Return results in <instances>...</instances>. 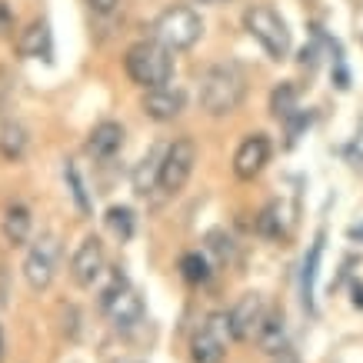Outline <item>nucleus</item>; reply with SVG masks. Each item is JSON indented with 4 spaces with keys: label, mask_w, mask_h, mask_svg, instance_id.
Segmentation results:
<instances>
[{
    "label": "nucleus",
    "mask_w": 363,
    "mask_h": 363,
    "mask_svg": "<svg viewBox=\"0 0 363 363\" xmlns=\"http://www.w3.org/2000/svg\"><path fill=\"white\" fill-rule=\"evenodd\" d=\"M11 30H13V13H11L7 4H0V37H4V33H11Z\"/></svg>",
    "instance_id": "bb28decb"
},
{
    "label": "nucleus",
    "mask_w": 363,
    "mask_h": 363,
    "mask_svg": "<svg viewBox=\"0 0 363 363\" xmlns=\"http://www.w3.org/2000/svg\"><path fill=\"white\" fill-rule=\"evenodd\" d=\"M123 70H127V77L143 90L164 87V84L174 80V57H170V50H167L164 44H157V40H140V44H133L130 50H127Z\"/></svg>",
    "instance_id": "f03ea898"
},
{
    "label": "nucleus",
    "mask_w": 363,
    "mask_h": 363,
    "mask_svg": "<svg viewBox=\"0 0 363 363\" xmlns=\"http://www.w3.org/2000/svg\"><path fill=\"white\" fill-rule=\"evenodd\" d=\"M87 7L94 13H113L121 7V0H87Z\"/></svg>",
    "instance_id": "a878e982"
},
{
    "label": "nucleus",
    "mask_w": 363,
    "mask_h": 363,
    "mask_svg": "<svg viewBox=\"0 0 363 363\" xmlns=\"http://www.w3.org/2000/svg\"><path fill=\"white\" fill-rule=\"evenodd\" d=\"M207 250L213 253V257H217L220 264H227V260L233 257V237H227L223 230H213V233L207 237Z\"/></svg>",
    "instance_id": "393cba45"
},
{
    "label": "nucleus",
    "mask_w": 363,
    "mask_h": 363,
    "mask_svg": "<svg viewBox=\"0 0 363 363\" xmlns=\"http://www.w3.org/2000/svg\"><path fill=\"white\" fill-rule=\"evenodd\" d=\"M260 233L264 237H270V240H286L290 237V210H286V203H280V200H274L270 207L260 213Z\"/></svg>",
    "instance_id": "f3484780"
},
{
    "label": "nucleus",
    "mask_w": 363,
    "mask_h": 363,
    "mask_svg": "<svg viewBox=\"0 0 363 363\" xmlns=\"http://www.w3.org/2000/svg\"><path fill=\"white\" fill-rule=\"evenodd\" d=\"M353 307L363 310V284H353Z\"/></svg>",
    "instance_id": "cd10ccee"
},
{
    "label": "nucleus",
    "mask_w": 363,
    "mask_h": 363,
    "mask_svg": "<svg viewBox=\"0 0 363 363\" xmlns=\"http://www.w3.org/2000/svg\"><path fill=\"white\" fill-rule=\"evenodd\" d=\"M233 340V327H230V310H213L200 330L190 340V357L194 363H220L227 347Z\"/></svg>",
    "instance_id": "39448f33"
},
{
    "label": "nucleus",
    "mask_w": 363,
    "mask_h": 363,
    "mask_svg": "<svg viewBox=\"0 0 363 363\" xmlns=\"http://www.w3.org/2000/svg\"><path fill=\"white\" fill-rule=\"evenodd\" d=\"M113 363H140V360H113Z\"/></svg>",
    "instance_id": "2f4dec72"
},
{
    "label": "nucleus",
    "mask_w": 363,
    "mask_h": 363,
    "mask_svg": "<svg viewBox=\"0 0 363 363\" xmlns=\"http://www.w3.org/2000/svg\"><path fill=\"white\" fill-rule=\"evenodd\" d=\"M180 277L187 280V284L200 286V284H207L210 280V264H207V257L200 250H190L180 257Z\"/></svg>",
    "instance_id": "b1692460"
},
{
    "label": "nucleus",
    "mask_w": 363,
    "mask_h": 363,
    "mask_svg": "<svg viewBox=\"0 0 363 363\" xmlns=\"http://www.w3.org/2000/svg\"><path fill=\"white\" fill-rule=\"evenodd\" d=\"M100 307H104L107 320H111L117 330H133V327L143 320V300H140V294H137V290H133V286L127 284L121 274L113 277L111 286L104 290Z\"/></svg>",
    "instance_id": "0eeeda50"
},
{
    "label": "nucleus",
    "mask_w": 363,
    "mask_h": 363,
    "mask_svg": "<svg viewBox=\"0 0 363 363\" xmlns=\"http://www.w3.org/2000/svg\"><path fill=\"white\" fill-rule=\"evenodd\" d=\"M320 257H323V233L313 237V247H310L307 260H303V277H300V300L303 307L313 313V286H317V274H320Z\"/></svg>",
    "instance_id": "dca6fc26"
},
{
    "label": "nucleus",
    "mask_w": 363,
    "mask_h": 363,
    "mask_svg": "<svg viewBox=\"0 0 363 363\" xmlns=\"http://www.w3.org/2000/svg\"><path fill=\"white\" fill-rule=\"evenodd\" d=\"M267 164H270V137L267 133L243 137L237 154H233V174L240 177V180H253Z\"/></svg>",
    "instance_id": "9b49d317"
},
{
    "label": "nucleus",
    "mask_w": 363,
    "mask_h": 363,
    "mask_svg": "<svg viewBox=\"0 0 363 363\" xmlns=\"http://www.w3.org/2000/svg\"><path fill=\"white\" fill-rule=\"evenodd\" d=\"M164 150H167V147H164ZM164 150H150V154H147L140 164H137V170H133V190H137L140 197H147V194L157 187V177H160V160H164Z\"/></svg>",
    "instance_id": "6ab92c4d"
},
{
    "label": "nucleus",
    "mask_w": 363,
    "mask_h": 363,
    "mask_svg": "<svg viewBox=\"0 0 363 363\" xmlns=\"http://www.w3.org/2000/svg\"><path fill=\"white\" fill-rule=\"evenodd\" d=\"M121 147H123V127L117 121H100L87 133V154L94 160H111V157L121 154Z\"/></svg>",
    "instance_id": "ddd939ff"
},
{
    "label": "nucleus",
    "mask_w": 363,
    "mask_h": 363,
    "mask_svg": "<svg viewBox=\"0 0 363 363\" xmlns=\"http://www.w3.org/2000/svg\"><path fill=\"white\" fill-rule=\"evenodd\" d=\"M257 343L267 357H277L280 350H286V320L284 313H267L260 330H257Z\"/></svg>",
    "instance_id": "2eb2a0df"
},
{
    "label": "nucleus",
    "mask_w": 363,
    "mask_h": 363,
    "mask_svg": "<svg viewBox=\"0 0 363 363\" xmlns=\"http://www.w3.org/2000/svg\"><path fill=\"white\" fill-rule=\"evenodd\" d=\"M64 180H67V190H70V197H74V207L90 217L94 213V197H90L87 184H84V177H80V167L74 160H64Z\"/></svg>",
    "instance_id": "a211bd4d"
},
{
    "label": "nucleus",
    "mask_w": 363,
    "mask_h": 363,
    "mask_svg": "<svg viewBox=\"0 0 363 363\" xmlns=\"http://www.w3.org/2000/svg\"><path fill=\"white\" fill-rule=\"evenodd\" d=\"M143 113L157 123H167V121H177L184 107H187V94L174 84H164V87H150L143 94Z\"/></svg>",
    "instance_id": "9d476101"
},
{
    "label": "nucleus",
    "mask_w": 363,
    "mask_h": 363,
    "mask_svg": "<svg viewBox=\"0 0 363 363\" xmlns=\"http://www.w3.org/2000/svg\"><path fill=\"white\" fill-rule=\"evenodd\" d=\"M203 37V17L187 4L167 7L164 13H157V21L150 23V40L164 44L170 54L174 50H190Z\"/></svg>",
    "instance_id": "7ed1b4c3"
},
{
    "label": "nucleus",
    "mask_w": 363,
    "mask_h": 363,
    "mask_svg": "<svg viewBox=\"0 0 363 363\" xmlns=\"http://www.w3.org/2000/svg\"><path fill=\"white\" fill-rule=\"evenodd\" d=\"M194 164H197V143L190 140V137H177V140L164 150L157 190H164L167 197H177L180 190L187 187L190 174H194Z\"/></svg>",
    "instance_id": "423d86ee"
},
{
    "label": "nucleus",
    "mask_w": 363,
    "mask_h": 363,
    "mask_svg": "<svg viewBox=\"0 0 363 363\" xmlns=\"http://www.w3.org/2000/svg\"><path fill=\"white\" fill-rule=\"evenodd\" d=\"M107 267V257H104V243L100 237H84V243L77 247L74 260H70V277L77 286H94Z\"/></svg>",
    "instance_id": "1a4fd4ad"
},
{
    "label": "nucleus",
    "mask_w": 363,
    "mask_h": 363,
    "mask_svg": "<svg viewBox=\"0 0 363 363\" xmlns=\"http://www.w3.org/2000/svg\"><path fill=\"white\" fill-rule=\"evenodd\" d=\"M104 223H107V230L117 237L121 243H127L133 237V230H137V213H133L130 207H111L107 210V217H104Z\"/></svg>",
    "instance_id": "4be33fe9"
},
{
    "label": "nucleus",
    "mask_w": 363,
    "mask_h": 363,
    "mask_svg": "<svg viewBox=\"0 0 363 363\" xmlns=\"http://www.w3.org/2000/svg\"><path fill=\"white\" fill-rule=\"evenodd\" d=\"M243 27L257 44L264 47L274 60H286L290 50H294V37H290V27L280 13L270 7V4H253L243 11Z\"/></svg>",
    "instance_id": "20e7f679"
},
{
    "label": "nucleus",
    "mask_w": 363,
    "mask_h": 363,
    "mask_svg": "<svg viewBox=\"0 0 363 363\" xmlns=\"http://www.w3.org/2000/svg\"><path fill=\"white\" fill-rule=\"evenodd\" d=\"M21 54L23 57H44L50 60V30H47V23H30L27 30L21 33Z\"/></svg>",
    "instance_id": "412c9836"
},
{
    "label": "nucleus",
    "mask_w": 363,
    "mask_h": 363,
    "mask_svg": "<svg viewBox=\"0 0 363 363\" xmlns=\"http://www.w3.org/2000/svg\"><path fill=\"white\" fill-rule=\"evenodd\" d=\"M57 260H60V243H57L54 233H40L37 240L27 247V257H23V280L30 290H47L57 277Z\"/></svg>",
    "instance_id": "6e6552de"
},
{
    "label": "nucleus",
    "mask_w": 363,
    "mask_h": 363,
    "mask_svg": "<svg viewBox=\"0 0 363 363\" xmlns=\"http://www.w3.org/2000/svg\"><path fill=\"white\" fill-rule=\"evenodd\" d=\"M277 357H280V363H297V357L290 353V347H286V350H280V353H277Z\"/></svg>",
    "instance_id": "c85d7f7f"
},
{
    "label": "nucleus",
    "mask_w": 363,
    "mask_h": 363,
    "mask_svg": "<svg viewBox=\"0 0 363 363\" xmlns=\"http://www.w3.org/2000/svg\"><path fill=\"white\" fill-rule=\"evenodd\" d=\"M243 97H247V77L237 64H213L200 77V107L210 117H227L240 111Z\"/></svg>",
    "instance_id": "f257e3e1"
},
{
    "label": "nucleus",
    "mask_w": 363,
    "mask_h": 363,
    "mask_svg": "<svg viewBox=\"0 0 363 363\" xmlns=\"http://www.w3.org/2000/svg\"><path fill=\"white\" fill-rule=\"evenodd\" d=\"M33 233V217L23 203H11L4 210V240L11 247H27Z\"/></svg>",
    "instance_id": "4468645a"
},
{
    "label": "nucleus",
    "mask_w": 363,
    "mask_h": 363,
    "mask_svg": "<svg viewBox=\"0 0 363 363\" xmlns=\"http://www.w3.org/2000/svg\"><path fill=\"white\" fill-rule=\"evenodd\" d=\"M270 113H274L280 123H286L290 117H297L300 113V94L294 84H280V87H274V94H270Z\"/></svg>",
    "instance_id": "aec40b11"
},
{
    "label": "nucleus",
    "mask_w": 363,
    "mask_h": 363,
    "mask_svg": "<svg viewBox=\"0 0 363 363\" xmlns=\"http://www.w3.org/2000/svg\"><path fill=\"white\" fill-rule=\"evenodd\" d=\"M23 150H27V130L21 123H4L0 127V154L7 160H21Z\"/></svg>",
    "instance_id": "5701e85b"
},
{
    "label": "nucleus",
    "mask_w": 363,
    "mask_h": 363,
    "mask_svg": "<svg viewBox=\"0 0 363 363\" xmlns=\"http://www.w3.org/2000/svg\"><path fill=\"white\" fill-rule=\"evenodd\" d=\"M267 317V307H264V297L260 294H243L237 303L230 307V327H233V340H250L257 337L260 323Z\"/></svg>",
    "instance_id": "f8f14e48"
},
{
    "label": "nucleus",
    "mask_w": 363,
    "mask_h": 363,
    "mask_svg": "<svg viewBox=\"0 0 363 363\" xmlns=\"http://www.w3.org/2000/svg\"><path fill=\"white\" fill-rule=\"evenodd\" d=\"M350 240H363V230H360V227H350Z\"/></svg>",
    "instance_id": "c756f323"
},
{
    "label": "nucleus",
    "mask_w": 363,
    "mask_h": 363,
    "mask_svg": "<svg viewBox=\"0 0 363 363\" xmlns=\"http://www.w3.org/2000/svg\"><path fill=\"white\" fill-rule=\"evenodd\" d=\"M200 4H227V0H200Z\"/></svg>",
    "instance_id": "7c9ffc66"
}]
</instances>
